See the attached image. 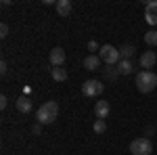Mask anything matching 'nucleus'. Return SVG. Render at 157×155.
<instances>
[{
	"instance_id": "f03ea898",
	"label": "nucleus",
	"mask_w": 157,
	"mask_h": 155,
	"mask_svg": "<svg viewBox=\"0 0 157 155\" xmlns=\"http://www.w3.org/2000/svg\"><path fill=\"white\" fill-rule=\"evenodd\" d=\"M136 88H138V92H143V95H149V92H153L157 88V76L153 72H138L136 73Z\"/></svg>"
},
{
	"instance_id": "6ab92c4d",
	"label": "nucleus",
	"mask_w": 157,
	"mask_h": 155,
	"mask_svg": "<svg viewBox=\"0 0 157 155\" xmlns=\"http://www.w3.org/2000/svg\"><path fill=\"white\" fill-rule=\"evenodd\" d=\"M88 50H90V55H97V50H101V46H98L94 40H90L88 42Z\"/></svg>"
},
{
	"instance_id": "f8f14e48",
	"label": "nucleus",
	"mask_w": 157,
	"mask_h": 155,
	"mask_svg": "<svg viewBox=\"0 0 157 155\" xmlns=\"http://www.w3.org/2000/svg\"><path fill=\"white\" fill-rule=\"evenodd\" d=\"M101 57L98 55H88L84 59V67L88 69V72H97V69H101Z\"/></svg>"
},
{
	"instance_id": "6e6552de",
	"label": "nucleus",
	"mask_w": 157,
	"mask_h": 155,
	"mask_svg": "<svg viewBox=\"0 0 157 155\" xmlns=\"http://www.w3.org/2000/svg\"><path fill=\"white\" fill-rule=\"evenodd\" d=\"M157 61V55L153 50H145L143 55H140V67H143V72H151V67L155 65Z\"/></svg>"
},
{
	"instance_id": "ddd939ff",
	"label": "nucleus",
	"mask_w": 157,
	"mask_h": 155,
	"mask_svg": "<svg viewBox=\"0 0 157 155\" xmlns=\"http://www.w3.org/2000/svg\"><path fill=\"white\" fill-rule=\"evenodd\" d=\"M115 67H117L120 76H130V73L134 72V65H132V61H130V59H121Z\"/></svg>"
},
{
	"instance_id": "9b49d317",
	"label": "nucleus",
	"mask_w": 157,
	"mask_h": 155,
	"mask_svg": "<svg viewBox=\"0 0 157 155\" xmlns=\"http://www.w3.org/2000/svg\"><path fill=\"white\" fill-rule=\"evenodd\" d=\"M15 107H17L19 113H29V111H32V101H29V96L21 95L17 101H15Z\"/></svg>"
},
{
	"instance_id": "39448f33",
	"label": "nucleus",
	"mask_w": 157,
	"mask_h": 155,
	"mask_svg": "<svg viewBox=\"0 0 157 155\" xmlns=\"http://www.w3.org/2000/svg\"><path fill=\"white\" fill-rule=\"evenodd\" d=\"M103 90H105V86H103V82H98V80H86V82L82 84V95L88 96V99L101 96Z\"/></svg>"
},
{
	"instance_id": "2eb2a0df",
	"label": "nucleus",
	"mask_w": 157,
	"mask_h": 155,
	"mask_svg": "<svg viewBox=\"0 0 157 155\" xmlns=\"http://www.w3.org/2000/svg\"><path fill=\"white\" fill-rule=\"evenodd\" d=\"M92 130L97 132V134H105V132H107V122H105V119H94Z\"/></svg>"
},
{
	"instance_id": "f257e3e1",
	"label": "nucleus",
	"mask_w": 157,
	"mask_h": 155,
	"mask_svg": "<svg viewBox=\"0 0 157 155\" xmlns=\"http://www.w3.org/2000/svg\"><path fill=\"white\" fill-rule=\"evenodd\" d=\"M59 115V103L57 101H46L44 105H40L36 111V122L42 124V126H48L52 124Z\"/></svg>"
},
{
	"instance_id": "423d86ee",
	"label": "nucleus",
	"mask_w": 157,
	"mask_h": 155,
	"mask_svg": "<svg viewBox=\"0 0 157 155\" xmlns=\"http://www.w3.org/2000/svg\"><path fill=\"white\" fill-rule=\"evenodd\" d=\"M145 21L149 25H157V0H149L145 4Z\"/></svg>"
},
{
	"instance_id": "4be33fe9",
	"label": "nucleus",
	"mask_w": 157,
	"mask_h": 155,
	"mask_svg": "<svg viewBox=\"0 0 157 155\" xmlns=\"http://www.w3.org/2000/svg\"><path fill=\"white\" fill-rule=\"evenodd\" d=\"M6 105H9V99L2 95V96H0V109H6Z\"/></svg>"
},
{
	"instance_id": "5701e85b",
	"label": "nucleus",
	"mask_w": 157,
	"mask_h": 155,
	"mask_svg": "<svg viewBox=\"0 0 157 155\" xmlns=\"http://www.w3.org/2000/svg\"><path fill=\"white\" fill-rule=\"evenodd\" d=\"M0 73H2V76L6 73V61H2V63H0Z\"/></svg>"
},
{
	"instance_id": "20e7f679",
	"label": "nucleus",
	"mask_w": 157,
	"mask_h": 155,
	"mask_svg": "<svg viewBox=\"0 0 157 155\" xmlns=\"http://www.w3.org/2000/svg\"><path fill=\"white\" fill-rule=\"evenodd\" d=\"M130 151H132V155H151L153 153V145L147 136H140V138H134L130 143Z\"/></svg>"
},
{
	"instance_id": "4468645a",
	"label": "nucleus",
	"mask_w": 157,
	"mask_h": 155,
	"mask_svg": "<svg viewBox=\"0 0 157 155\" xmlns=\"http://www.w3.org/2000/svg\"><path fill=\"white\" fill-rule=\"evenodd\" d=\"M50 76H52L55 82H65V80H67V69H65V67H52Z\"/></svg>"
},
{
	"instance_id": "7ed1b4c3",
	"label": "nucleus",
	"mask_w": 157,
	"mask_h": 155,
	"mask_svg": "<svg viewBox=\"0 0 157 155\" xmlns=\"http://www.w3.org/2000/svg\"><path fill=\"white\" fill-rule=\"evenodd\" d=\"M98 57H101V61L103 63H107V65H117L121 61V55H120V48H113L111 44H103L101 46V50H98Z\"/></svg>"
},
{
	"instance_id": "aec40b11",
	"label": "nucleus",
	"mask_w": 157,
	"mask_h": 155,
	"mask_svg": "<svg viewBox=\"0 0 157 155\" xmlns=\"http://www.w3.org/2000/svg\"><path fill=\"white\" fill-rule=\"evenodd\" d=\"M32 134H36V136H38V134H42V124H38V122H36V124L32 126Z\"/></svg>"
},
{
	"instance_id": "f3484780",
	"label": "nucleus",
	"mask_w": 157,
	"mask_h": 155,
	"mask_svg": "<svg viewBox=\"0 0 157 155\" xmlns=\"http://www.w3.org/2000/svg\"><path fill=\"white\" fill-rule=\"evenodd\" d=\"M134 50H136V48H134L132 44H124V46L120 48V55H121V59H130V57L134 55Z\"/></svg>"
},
{
	"instance_id": "dca6fc26",
	"label": "nucleus",
	"mask_w": 157,
	"mask_h": 155,
	"mask_svg": "<svg viewBox=\"0 0 157 155\" xmlns=\"http://www.w3.org/2000/svg\"><path fill=\"white\" fill-rule=\"evenodd\" d=\"M145 42L149 46H157V29H149L145 34Z\"/></svg>"
},
{
	"instance_id": "1a4fd4ad",
	"label": "nucleus",
	"mask_w": 157,
	"mask_h": 155,
	"mask_svg": "<svg viewBox=\"0 0 157 155\" xmlns=\"http://www.w3.org/2000/svg\"><path fill=\"white\" fill-rule=\"evenodd\" d=\"M109 113H111V105H109V101H97V105H94V115H97V119L109 118Z\"/></svg>"
},
{
	"instance_id": "412c9836",
	"label": "nucleus",
	"mask_w": 157,
	"mask_h": 155,
	"mask_svg": "<svg viewBox=\"0 0 157 155\" xmlns=\"http://www.w3.org/2000/svg\"><path fill=\"white\" fill-rule=\"evenodd\" d=\"M6 36H9V25L2 23L0 25V38H6Z\"/></svg>"
},
{
	"instance_id": "a211bd4d",
	"label": "nucleus",
	"mask_w": 157,
	"mask_h": 155,
	"mask_svg": "<svg viewBox=\"0 0 157 155\" xmlns=\"http://www.w3.org/2000/svg\"><path fill=\"white\" fill-rule=\"evenodd\" d=\"M111 69H105V78H109V80H115L117 76H120V72H117V67H113V65H109Z\"/></svg>"
},
{
	"instance_id": "9d476101",
	"label": "nucleus",
	"mask_w": 157,
	"mask_h": 155,
	"mask_svg": "<svg viewBox=\"0 0 157 155\" xmlns=\"http://www.w3.org/2000/svg\"><path fill=\"white\" fill-rule=\"evenodd\" d=\"M55 9L59 13V17H69L71 11H73V4L69 0H57V2H55Z\"/></svg>"
},
{
	"instance_id": "0eeeda50",
	"label": "nucleus",
	"mask_w": 157,
	"mask_h": 155,
	"mask_svg": "<svg viewBox=\"0 0 157 155\" xmlns=\"http://www.w3.org/2000/svg\"><path fill=\"white\" fill-rule=\"evenodd\" d=\"M48 63L52 65V67H63V63H65V50L61 46L52 48L48 55Z\"/></svg>"
}]
</instances>
